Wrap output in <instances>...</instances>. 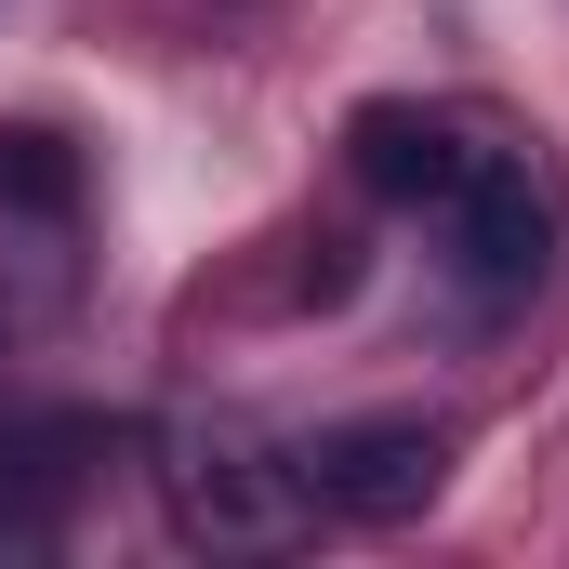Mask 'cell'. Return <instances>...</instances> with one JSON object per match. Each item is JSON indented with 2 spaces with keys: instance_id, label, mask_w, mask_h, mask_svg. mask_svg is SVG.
Here are the masks:
<instances>
[{
  "instance_id": "obj_1",
  "label": "cell",
  "mask_w": 569,
  "mask_h": 569,
  "mask_svg": "<svg viewBox=\"0 0 569 569\" xmlns=\"http://www.w3.org/2000/svg\"><path fill=\"white\" fill-rule=\"evenodd\" d=\"M437 239H450V279H463L477 318H503V305H530L557 279V199L517 146H463V172L437 199Z\"/></svg>"
},
{
  "instance_id": "obj_2",
  "label": "cell",
  "mask_w": 569,
  "mask_h": 569,
  "mask_svg": "<svg viewBox=\"0 0 569 569\" xmlns=\"http://www.w3.org/2000/svg\"><path fill=\"white\" fill-rule=\"evenodd\" d=\"M159 503H172V530L212 543V557H279L291 530L318 517L305 477H291V450H252V437H172Z\"/></svg>"
},
{
  "instance_id": "obj_3",
  "label": "cell",
  "mask_w": 569,
  "mask_h": 569,
  "mask_svg": "<svg viewBox=\"0 0 569 569\" xmlns=\"http://www.w3.org/2000/svg\"><path fill=\"white\" fill-rule=\"evenodd\" d=\"M291 477H305L318 517L385 530V517H425V503H437L450 437H437V425H318V437H291Z\"/></svg>"
},
{
  "instance_id": "obj_4",
  "label": "cell",
  "mask_w": 569,
  "mask_h": 569,
  "mask_svg": "<svg viewBox=\"0 0 569 569\" xmlns=\"http://www.w3.org/2000/svg\"><path fill=\"white\" fill-rule=\"evenodd\" d=\"M463 146L477 133H450L437 107H358V186L398 199V212H437L450 172H463Z\"/></svg>"
},
{
  "instance_id": "obj_5",
  "label": "cell",
  "mask_w": 569,
  "mask_h": 569,
  "mask_svg": "<svg viewBox=\"0 0 569 569\" xmlns=\"http://www.w3.org/2000/svg\"><path fill=\"white\" fill-rule=\"evenodd\" d=\"M80 425H13L0 437V557H40L67 530V490H80Z\"/></svg>"
},
{
  "instance_id": "obj_6",
  "label": "cell",
  "mask_w": 569,
  "mask_h": 569,
  "mask_svg": "<svg viewBox=\"0 0 569 569\" xmlns=\"http://www.w3.org/2000/svg\"><path fill=\"white\" fill-rule=\"evenodd\" d=\"M0 212L67 226V212H80V159H67L53 133H0Z\"/></svg>"
}]
</instances>
